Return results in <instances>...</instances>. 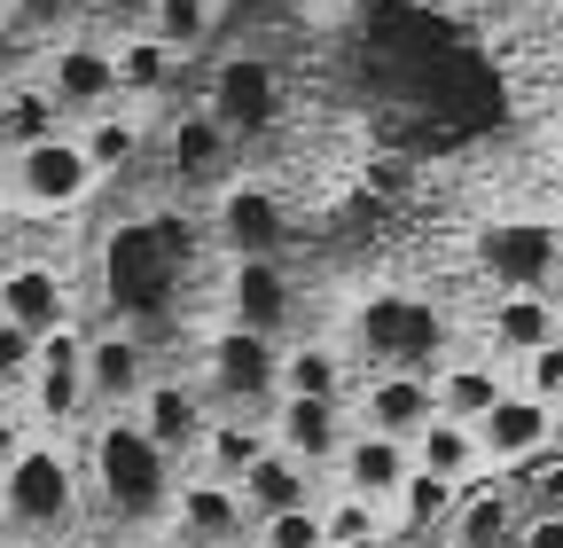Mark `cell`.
Returning a JSON list of instances; mask_svg holds the SVG:
<instances>
[{
    "mask_svg": "<svg viewBox=\"0 0 563 548\" xmlns=\"http://www.w3.org/2000/svg\"><path fill=\"white\" fill-rule=\"evenodd\" d=\"M454 502H462V486H439V478H422V470H415L407 486H399V502H391V533L431 548V540L454 525Z\"/></svg>",
    "mask_w": 563,
    "mask_h": 548,
    "instance_id": "d6a6232c",
    "label": "cell"
},
{
    "mask_svg": "<svg viewBox=\"0 0 563 548\" xmlns=\"http://www.w3.org/2000/svg\"><path fill=\"white\" fill-rule=\"evenodd\" d=\"M266 439L282 447V454H298L306 470H336V454H344V439H352V407L344 399H298V392H282L274 407H266Z\"/></svg>",
    "mask_w": 563,
    "mask_h": 548,
    "instance_id": "ac0fdd59",
    "label": "cell"
},
{
    "mask_svg": "<svg viewBox=\"0 0 563 548\" xmlns=\"http://www.w3.org/2000/svg\"><path fill=\"white\" fill-rule=\"evenodd\" d=\"M376 548H422V540H399V533H391V540H376Z\"/></svg>",
    "mask_w": 563,
    "mask_h": 548,
    "instance_id": "7bdbcfd3",
    "label": "cell"
},
{
    "mask_svg": "<svg viewBox=\"0 0 563 548\" xmlns=\"http://www.w3.org/2000/svg\"><path fill=\"white\" fill-rule=\"evenodd\" d=\"M32 431H40V424L24 416V399H0V470L24 454V439H32Z\"/></svg>",
    "mask_w": 563,
    "mask_h": 548,
    "instance_id": "ab89813d",
    "label": "cell"
},
{
    "mask_svg": "<svg viewBox=\"0 0 563 548\" xmlns=\"http://www.w3.org/2000/svg\"><path fill=\"white\" fill-rule=\"evenodd\" d=\"M16 40H24V32H16L9 17H0V79H9V55H16Z\"/></svg>",
    "mask_w": 563,
    "mask_h": 548,
    "instance_id": "b9f144b4",
    "label": "cell"
},
{
    "mask_svg": "<svg viewBox=\"0 0 563 548\" xmlns=\"http://www.w3.org/2000/svg\"><path fill=\"white\" fill-rule=\"evenodd\" d=\"M321 540L329 548H376V540H391V509L352 494V486H321Z\"/></svg>",
    "mask_w": 563,
    "mask_h": 548,
    "instance_id": "1f68e13d",
    "label": "cell"
},
{
    "mask_svg": "<svg viewBox=\"0 0 563 548\" xmlns=\"http://www.w3.org/2000/svg\"><path fill=\"white\" fill-rule=\"evenodd\" d=\"M87 494L102 502L110 525L141 533V525H165L173 517V494H180V454H165L133 416H95L87 424Z\"/></svg>",
    "mask_w": 563,
    "mask_h": 548,
    "instance_id": "7a4b0ae2",
    "label": "cell"
},
{
    "mask_svg": "<svg viewBox=\"0 0 563 548\" xmlns=\"http://www.w3.org/2000/svg\"><path fill=\"white\" fill-rule=\"evenodd\" d=\"M70 9H87V0H0V17L16 32H32V40H55L70 24Z\"/></svg>",
    "mask_w": 563,
    "mask_h": 548,
    "instance_id": "8d00e7d4",
    "label": "cell"
},
{
    "mask_svg": "<svg viewBox=\"0 0 563 548\" xmlns=\"http://www.w3.org/2000/svg\"><path fill=\"white\" fill-rule=\"evenodd\" d=\"M211 118H220L235 142H266V133H282V118H290V79H282V63L266 47H228L220 63L203 72V95H196Z\"/></svg>",
    "mask_w": 563,
    "mask_h": 548,
    "instance_id": "8992f818",
    "label": "cell"
},
{
    "mask_svg": "<svg viewBox=\"0 0 563 548\" xmlns=\"http://www.w3.org/2000/svg\"><path fill=\"white\" fill-rule=\"evenodd\" d=\"M235 494H243L251 525H258V517H282V509H313V502H321V470H306L298 454H282V447H266V454L235 478Z\"/></svg>",
    "mask_w": 563,
    "mask_h": 548,
    "instance_id": "484cf974",
    "label": "cell"
},
{
    "mask_svg": "<svg viewBox=\"0 0 563 548\" xmlns=\"http://www.w3.org/2000/svg\"><path fill=\"white\" fill-rule=\"evenodd\" d=\"M555 439H563V407L540 399V392H525V384H509V392L477 416V447H485L493 470H525V462H540Z\"/></svg>",
    "mask_w": 563,
    "mask_h": 548,
    "instance_id": "5bb4252c",
    "label": "cell"
},
{
    "mask_svg": "<svg viewBox=\"0 0 563 548\" xmlns=\"http://www.w3.org/2000/svg\"><path fill=\"white\" fill-rule=\"evenodd\" d=\"M150 32L188 63V55H203V47H211V32H220V0H157Z\"/></svg>",
    "mask_w": 563,
    "mask_h": 548,
    "instance_id": "836d02e7",
    "label": "cell"
},
{
    "mask_svg": "<svg viewBox=\"0 0 563 548\" xmlns=\"http://www.w3.org/2000/svg\"><path fill=\"white\" fill-rule=\"evenodd\" d=\"M266 447H274V439H266V416H211L203 439H196V470H211V478H243Z\"/></svg>",
    "mask_w": 563,
    "mask_h": 548,
    "instance_id": "4dcf8cb0",
    "label": "cell"
},
{
    "mask_svg": "<svg viewBox=\"0 0 563 548\" xmlns=\"http://www.w3.org/2000/svg\"><path fill=\"white\" fill-rule=\"evenodd\" d=\"M188 548H235L251 533V509L235 494V478H211V470H180V494H173V517H165Z\"/></svg>",
    "mask_w": 563,
    "mask_h": 548,
    "instance_id": "d6986e66",
    "label": "cell"
},
{
    "mask_svg": "<svg viewBox=\"0 0 563 548\" xmlns=\"http://www.w3.org/2000/svg\"><path fill=\"white\" fill-rule=\"evenodd\" d=\"M407 478H415V447H407V439L352 424V439H344V454H336V470H329V486H352V494H368V502L391 509Z\"/></svg>",
    "mask_w": 563,
    "mask_h": 548,
    "instance_id": "603a6c76",
    "label": "cell"
},
{
    "mask_svg": "<svg viewBox=\"0 0 563 548\" xmlns=\"http://www.w3.org/2000/svg\"><path fill=\"white\" fill-rule=\"evenodd\" d=\"M352 424L361 431H391V439H415L422 424L439 416V384L422 369H361V384L344 392Z\"/></svg>",
    "mask_w": 563,
    "mask_h": 548,
    "instance_id": "2e32d148",
    "label": "cell"
},
{
    "mask_svg": "<svg viewBox=\"0 0 563 548\" xmlns=\"http://www.w3.org/2000/svg\"><path fill=\"white\" fill-rule=\"evenodd\" d=\"M55 133H70V118H63V102L24 72V79H0V150H32V142H55Z\"/></svg>",
    "mask_w": 563,
    "mask_h": 548,
    "instance_id": "f1b7e54d",
    "label": "cell"
},
{
    "mask_svg": "<svg viewBox=\"0 0 563 548\" xmlns=\"http://www.w3.org/2000/svg\"><path fill=\"white\" fill-rule=\"evenodd\" d=\"M477 274H485V291H555L563 228H548V220H493L477 235Z\"/></svg>",
    "mask_w": 563,
    "mask_h": 548,
    "instance_id": "8fae6325",
    "label": "cell"
},
{
    "mask_svg": "<svg viewBox=\"0 0 563 548\" xmlns=\"http://www.w3.org/2000/svg\"><path fill=\"white\" fill-rule=\"evenodd\" d=\"M298 306H306V291H298L290 259H235L228 266V321L235 329H258V337H274V346H290Z\"/></svg>",
    "mask_w": 563,
    "mask_h": 548,
    "instance_id": "9a60e30c",
    "label": "cell"
},
{
    "mask_svg": "<svg viewBox=\"0 0 563 548\" xmlns=\"http://www.w3.org/2000/svg\"><path fill=\"white\" fill-rule=\"evenodd\" d=\"M165 376V361H157V337L150 329H133V321H102V329H87V392H95V416H133L141 407V392H150Z\"/></svg>",
    "mask_w": 563,
    "mask_h": 548,
    "instance_id": "ba28073f",
    "label": "cell"
},
{
    "mask_svg": "<svg viewBox=\"0 0 563 548\" xmlns=\"http://www.w3.org/2000/svg\"><path fill=\"white\" fill-rule=\"evenodd\" d=\"M79 509H87V462H79V447H70L63 431H32L24 454L0 470V525L47 540V533L79 525Z\"/></svg>",
    "mask_w": 563,
    "mask_h": 548,
    "instance_id": "277c9868",
    "label": "cell"
},
{
    "mask_svg": "<svg viewBox=\"0 0 563 548\" xmlns=\"http://www.w3.org/2000/svg\"><path fill=\"white\" fill-rule=\"evenodd\" d=\"M157 157H165V173L180 180V188H228L235 180V165H243V142L211 118L203 102H188V110H173L165 125H157Z\"/></svg>",
    "mask_w": 563,
    "mask_h": 548,
    "instance_id": "4fadbf2b",
    "label": "cell"
},
{
    "mask_svg": "<svg viewBox=\"0 0 563 548\" xmlns=\"http://www.w3.org/2000/svg\"><path fill=\"white\" fill-rule=\"evenodd\" d=\"M431 384H439V416H462V424H477L493 399H501L517 376H509V361L493 353V346H454L439 369H431Z\"/></svg>",
    "mask_w": 563,
    "mask_h": 548,
    "instance_id": "cb8c5ba5",
    "label": "cell"
},
{
    "mask_svg": "<svg viewBox=\"0 0 563 548\" xmlns=\"http://www.w3.org/2000/svg\"><path fill=\"white\" fill-rule=\"evenodd\" d=\"M344 346L361 353V369H422L431 376L454 353V314L431 291H407V283H376L352 306Z\"/></svg>",
    "mask_w": 563,
    "mask_h": 548,
    "instance_id": "3957f363",
    "label": "cell"
},
{
    "mask_svg": "<svg viewBox=\"0 0 563 548\" xmlns=\"http://www.w3.org/2000/svg\"><path fill=\"white\" fill-rule=\"evenodd\" d=\"M95 188H102V173L87 165L79 133H55V142H32L9 157V196L24 212H79Z\"/></svg>",
    "mask_w": 563,
    "mask_h": 548,
    "instance_id": "30bf717a",
    "label": "cell"
},
{
    "mask_svg": "<svg viewBox=\"0 0 563 548\" xmlns=\"http://www.w3.org/2000/svg\"><path fill=\"white\" fill-rule=\"evenodd\" d=\"M32 369H40V337L16 329V321H0V399H24Z\"/></svg>",
    "mask_w": 563,
    "mask_h": 548,
    "instance_id": "e575fe53",
    "label": "cell"
},
{
    "mask_svg": "<svg viewBox=\"0 0 563 548\" xmlns=\"http://www.w3.org/2000/svg\"><path fill=\"white\" fill-rule=\"evenodd\" d=\"M517 533H525V494H509V486L462 494L454 525H446V540H462V548H517Z\"/></svg>",
    "mask_w": 563,
    "mask_h": 548,
    "instance_id": "f546056e",
    "label": "cell"
},
{
    "mask_svg": "<svg viewBox=\"0 0 563 548\" xmlns=\"http://www.w3.org/2000/svg\"><path fill=\"white\" fill-rule=\"evenodd\" d=\"M517 548H563V509H540V517H525Z\"/></svg>",
    "mask_w": 563,
    "mask_h": 548,
    "instance_id": "60d3db41",
    "label": "cell"
},
{
    "mask_svg": "<svg viewBox=\"0 0 563 548\" xmlns=\"http://www.w3.org/2000/svg\"><path fill=\"white\" fill-rule=\"evenodd\" d=\"M477 329L501 361H532V353L563 346V291H485Z\"/></svg>",
    "mask_w": 563,
    "mask_h": 548,
    "instance_id": "e0dca14e",
    "label": "cell"
},
{
    "mask_svg": "<svg viewBox=\"0 0 563 548\" xmlns=\"http://www.w3.org/2000/svg\"><path fill=\"white\" fill-rule=\"evenodd\" d=\"M133 424L150 431L165 454H180V462H196V439H203V424H211V399H203V384L196 376H180V369H165L150 392H141V407H133Z\"/></svg>",
    "mask_w": 563,
    "mask_h": 548,
    "instance_id": "44dd1931",
    "label": "cell"
},
{
    "mask_svg": "<svg viewBox=\"0 0 563 548\" xmlns=\"http://www.w3.org/2000/svg\"><path fill=\"white\" fill-rule=\"evenodd\" d=\"M407 447H415V470L439 478V486H477V478L493 470L485 447H477V424H462V416H431Z\"/></svg>",
    "mask_w": 563,
    "mask_h": 548,
    "instance_id": "83f0119b",
    "label": "cell"
},
{
    "mask_svg": "<svg viewBox=\"0 0 563 548\" xmlns=\"http://www.w3.org/2000/svg\"><path fill=\"white\" fill-rule=\"evenodd\" d=\"M188 376L203 384L211 416H266L274 392H282V346H274V337H258V329L220 321V329L196 346V369H188Z\"/></svg>",
    "mask_w": 563,
    "mask_h": 548,
    "instance_id": "5b68a950",
    "label": "cell"
},
{
    "mask_svg": "<svg viewBox=\"0 0 563 548\" xmlns=\"http://www.w3.org/2000/svg\"><path fill=\"white\" fill-rule=\"evenodd\" d=\"M188 266H196V220L165 212V204L133 212L102 235V306L165 346L188 306Z\"/></svg>",
    "mask_w": 563,
    "mask_h": 548,
    "instance_id": "6da1fadb",
    "label": "cell"
},
{
    "mask_svg": "<svg viewBox=\"0 0 563 548\" xmlns=\"http://www.w3.org/2000/svg\"><path fill=\"white\" fill-rule=\"evenodd\" d=\"M251 548H329V540H321V502H313V509L258 517V525H251Z\"/></svg>",
    "mask_w": 563,
    "mask_h": 548,
    "instance_id": "d590c367",
    "label": "cell"
},
{
    "mask_svg": "<svg viewBox=\"0 0 563 548\" xmlns=\"http://www.w3.org/2000/svg\"><path fill=\"white\" fill-rule=\"evenodd\" d=\"M509 376H517L525 392H540V399L563 407V346H548V353H532V361H509Z\"/></svg>",
    "mask_w": 563,
    "mask_h": 548,
    "instance_id": "74e56055",
    "label": "cell"
},
{
    "mask_svg": "<svg viewBox=\"0 0 563 548\" xmlns=\"http://www.w3.org/2000/svg\"><path fill=\"white\" fill-rule=\"evenodd\" d=\"M24 416L40 431H79L95 424V392H87V329L63 321L55 337H40V369H32V392H24Z\"/></svg>",
    "mask_w": 563,
    "mask_h": 548,
    "instance_id": "9c48e42d",
    "label": "cell"
},
{
    "mask_svg": "<svg viewBox=\"0 0 563 548\" xmlns=\"http://www.w3.org/2000/svg\"><path fill=\"white\" fill-rule=\"evenodd\" d=\"M211 235H220L235 259H282L290 251V204H282L274 180L235 173L228 188H211Z\"/></svg>",
    "mask_w": 563,
    "mask_h": 548,
    "instance_id": "7c38bea8",
    "label": "cell"
},
{
    "mask_svg": "<svg viewBox=\"0 0 563 548\" xmlns=\"http://www.w3.org/2000/svg\"><path fill=\"white\" fill-rule=\"evenodd\" d=\"M0 321H16L32 337H55L63 321H79V298H70V274L55 259H16L0 266Z\"/></svg>",
    "mask_w": 563,
    "mask_h": 548,
    "instance_id": "ffe728a7",
    "label": "cell"
},
{
    "mask_svg": "<svg viewBox=\"0 0 563 548\" xmlns=\"http://www.w3.org/2000/svg\"><path fill=\"white\" fill-rule=\"evenodd\" d=\"M110 72H118V102L150 110V102H165V95L180 87L188 63H180L157 32H110Z\"/></svg>",
    "mask_w": 563,
    "mask_h": 548,
    "instance_id": "d4e9b609",
    "label": "cell"
},
{
    "mask_svg": "<svg viewBox=\"0 0 563 548\" xmlns=\"http://www.w3.org/2000/svg\"><path fill=\"white\" fill-rule=\"evenodd\" d=\"M352 384H361V353H352L344 337L298 329L290 346H282V392H298V399H344ZM282 392H274V399H282Z\"/></svg>",
    "mask_w": 563,
    "mask_h": 548,
    "instance_id": "7402d4cb",
    "label": "cell"
},
{
    "mask_svg": "<svg viewBox=\"0 0 563 548\" xmlns=\"http://www.w3.org/2000/svg\"><path fill=\"white\" fill-rule=\"evenodd\" d=\"M87 17H95L102 32H150L157 0H87Z\"/></svg>",
    "mask_w": 563,
    "mask_h": 548,
    "instance_id": "f35d334b",
    "label": "cell"
},
{
    "mask_svg": "<svg viewBox=\"0 0 563 548\" xmlns=\"http://www.w3.org/2000/svg\"><path fill=\"white\" fill-rule=\"evenodd\" d=\"M70 133H79V150H87V165H95L102 180H125L141 157H150V142H157V133H150V118H141L133 102H110V110L79 118Z\"/></svg>",
    "mask_w": 563,
    "mask_h": 548,
    "instance_id": "4316f807",
    "label": "cell"
},
{
    "mask_svg": "<svg viewBox=\"0 0 563 548\" xmlns=\"http://www.w3.org/2000/svg\"><path fill=\"white\" fill-rule=\"evenodd\" d=\"M439 548H462V540H439Z\"/></svg>",
    "mask_w": 563,
    "mask_h": 548,
    "instance_id": "ee69618b",
    "label": "cell"
},
{
    "mask_svg": "<svg viewBox=\"0 0 563 548\" xmlns=\"http://www.w3.org/2000/svg\"><path fill=\"white\" fill-rule=\"evenodd\" d=\"M32 79L63 102V118L79 125V118H95V110H110L118 102V72H110V32H95V24H79V32H55L47 47H40V63H32Z\"/></svg>",
    "mask_w": 563,
    "mask_h": 548,
    "instance_id": "52a82bcc",
    "label": "cell"
}]
</instances>
